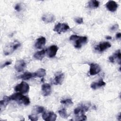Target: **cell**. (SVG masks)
Here are the masks:
<instances>
[{
	"label": "cell",
	"instance_id": "obj_10",
	"mask_svg": "<svg viewBox=\"0 0 121 121\" xmlns=\"http://www.w3.org/2000/svg\"><path fill=\"white\" fill-rule=\"evenodd\" d=\"M111 44L109 42H103L99 43L95 47V50L102 52L111 47Z\"/></svg>",
	"mask_w": 121,
	"mask_h": 121
},
{
	"label": "cell",
	"instance_id": "obj_11",
	"mask_svg": "<svg viewBox=\"0 0 121 121\" xmlns=\"http://www.w3.org/2000/svg\"><path fill=\"white\" fill-rule=\"evenodd\" d=\"M106 7L110 11L114 12L117 10L118 5L115 1L110 0L106 3Z\"/></svg>",
	"mask_w": 121,
	"mask_h": 121
},
{
	"label": "cell",
	"instance_id": "obj_19",
	"mask_svg": "<svg viewBox=\"0 0 121 121\" xmlns=\"http://www.w3.org/2000/svg\"><path fill=\"white\" fill-rule=\"evenodd\" d=\"M34 77H38V78H42L45 76L46 75V70L45 69L41 68L36 71L34 73Z\"/></svg>",
	"mask_w": 121,
	"mask_h": 121
},
{
	"label": "cell",
	"instance_id": "obj_18",
	"mask_svg": "<svg viewBox=\"0 0 121 121\" xmlns=\"http://www.w3.org/2000/svg\"><path fill=\"white\" fill-rule=\"evenodd\" d=\"M46 52V50H42L40 51H38L34 54V57L35 59L41 60L44 58Z\"/></svg>",
	"mask_w": 121,
	"mask_h": 121
},
{
	"label": "cell",
	"instance_id": "obj_7",
	"mask_svg": "<svg viewBox=\"0 0 121 121\" xmlns=\"http://www.w3.org/2000/svg\"><path fill=\"white\" fill-rule=\"evenodd\" d=\"M101 71L100 66L96 63H92L90 64L89 74L90 75H95L97 74Z\"/></svg>",
	"mask_w": 121,
	"mask_h": 121
},
{
	"label": "cell",
	"instance_id": "obj_23",
	"mask_svg": "<svg viewBox=\"0 0 121 121\" xmlns=\"http://www.w3.org/2000/svg\"><path fill=\"white\" fill-rule=\"evenodd\" d=\"M59 113L60 115L63 118H67L69 116V115L67 112L66 110L64 108L60 110L59 111Z\"/></svg>",
	"mask_w": 121,
	"mask_h": 121
},
{
	"label": "cell",
	"instance_id": "obj_33",
	"mask_svg": "<svg viewBox=\"0 0 121 121\" xmlns=\"http://www.w3.org/2000/svg\"><path fill=\"white\" fill-rule=\"evenodd\" d=\"M109 60L112 63H114L115 62L114 60V59H113V57L112 56H110L109 57Z\"/></svg>",
	"mask_w": 121,
	"mask_h": 121
},
{
	"label": "cell",
	"instance_id": "obj_2",
	"mask_svg": "<svg viewBox=\"0 0 121 121\" xmlns=\"http://www.w3.org/2000/svg\"><path fill=\"white\" fill-rule=\"evenodd\" d=\"M29 90V86L24 81H22L19 84L17 85L15 87V90L16 92H18L22 94L28 92Z\"/></svg>",
	"mask_w": 121,
	"mask_h": 121
},
{
	"label": "cell",
	"instance_id": "obj_8",
	"mask_svg": "<svg viewBox=\"0 0 121 121\" xmlns=\"http://www.w3.org/2000/svg\"><path fill=\"white\" fill-rule=\"evenodd\" d=\"M58 50V47L55 45H51L50 47L46 50L48 56L50 58H52L54 57Z\"/></svg>",
	"mask_w": 121,
	"mask_h": 121
},
{
	"label": "cell",
	"instance_id": "obj_3",
	"mask_svg": "<svg viewBox=\"0 0 121 121\" xmlns=\"http://www.w3.org/2000/svg\"><path fill=\"white\" fill-rule=\"evenodd\" d=\"M20 46V43L17 42H14L10 43L5 48L4 51V54L6 55L9 54L18 48Z\"/></svg>",
	"mask_w": 121,
	"mask_h": 121
},
{
	"label": "cell",
	"instance_id": "obj_20",
	"mask_svg": "<svg viewBox=\"0 0 121 121\" xmlns=\"http://www.w3.org/2000/svg\"><path fill=\"white\" fill-rule=\"evenodd\" d=\"M23 96V95H22V93L18 92V93L13 94V95L10 96V97L11 98V100H15L16 101H21Z\"/></svg>",
	"mask_w": 121,
	"mask_h": 121
},
{
	"label": "cell",
	"instance_id": "obj_21",
	"mask_svg": "<svg viewBox=\"0 0 121 121\" xmlns=\"http://www.w3.org/2000/svg\"><path fill=\"white\" fill-rule=\"evenodd\" d=\"M34 77V73H30L29 72H26L24 73L23 74L21 75L18 78H21L23 80H28Z\"/></svg>",
	"mask_w": 121,
	"mask_h": 121
},
{
	"label": "cell",
	"instance_id": "obj_24",
	"mask_svg": "<svg viewBox=\"0 0 121 121\" xmlns=\"http://www.w3.org/2000/svg\"><path fill=\"white\" fill-rule=\"evenodd\" d=\"M21 101L25 105H28L30 103V101L29 97L25 95H23V96L21 99Z\"/></svg>",
	"mask_w": 121,
	"mask_h": 121
},
{
	"label": "cell",
	"instance_id": "obj_31",
	"mask_svg": "<svg viewBox=\"0 0 121 121\" xmlns=\"http://www.w3.org/2000/svg\"><path fill=\"white\" fill-rule=\"evenodd\" d=\"M15 9L17 11H20L21 10V7L20 4H17L15 7Z\"/></svg>",
	"mask_w": 121,
	"mask_h": 121
},
{
	"label": "cell",
	"instance_id": "obj_14",
	"mask_svg": "<svg viewBox=\"0 0 121 121\" xmlns=\"http://www.w3.org/2000/svg\"><path fill=\"white\" fill-rule=\"evenodd\" d=\"M46 43V39L45 37L42 36L38 38L35 42V46L37 49H41L42 48L45 44Z\"/></svg>",
	"mask_w": 121,
	"mask_h": 121
},
{
	"label": "cell",
	"instance_id": "obj_4",
	"mask_svg": "<svg viewBox=\"0 0 121 121\" xmlns=\"http://www.w3.org/2000/svg\"><path fill=\"white\" fill-rule=\"evenodd\" d=\"M69 29V26L67 24L59 23L54 26V28H53V31L60 34L61 33L67 31Z\"/></svg>",
	"mask_w": 121,
	"mask_h": 121
},
{
	"label": "cell",
	"instance_id": "obj_9",
	"mask_svg": "<svg viewBox=\"0 0 121 121\" xmlns=\"http://www.w3.org/2000/svg\"><path fill=\"white\" fill-rule=\"evenodd\" d=\"M26 67V63L23 60H17L15 65V69L18 72H21L23 71Z\"/></svg>",
	"mask_w": 121,
	"mask_h": 121
},
{
	"label": "cell",
	"instance_id": "obj_1",
	"mask_svg": "<svg viewBox=\"0 0 121 121\" xmlns=\"http://www.w3.org/2000/svg\"><path fill=\"white\" fill-rule=\"evenodd\" d=\"M70 41H74V47L76 48L79 49L81 47L82 44H85L87 42V38L86 36H79L77 35H72L70 38Z\"/></svg>",
	"mask_w": 121,
	"mask_h": 121
},
{
	"label": "cell",
	"instance_id": "obj_36",
	"mask_svg": "<svg viewBox=\"0 0 121 121\" xmlns=\"http://www.w3.org/2000/svg\"><path fill=\"white\" fill-rule=\"evenodd\" d=\"M106 38L107 39L109 40V39H112V37L110 36H106Z\"/></svg>",
	"mask_w": 121,
	"mask_h": 121
},
{
	"label": "cell",
	"instance_id": "obj_15",
	"mask_svg": "<svg viewBox=\"0 0 121 121\" xmlns=\"http://www.w3.org/2000/svg\"><path fill=\"white\" fill-rule=\"evenodd\" d=\"M11 100V98L10 96H4L3 99L0 101V108L1 112L3 109H4L7 105L9 104V102Z\"/></svg>",
	"mask_w": 121,
	"mask_h": 121
},
{
	"label": "cell",
	"instance_id": "obj_32",
	"mask_svg": "<svg viewBox=\"0 0 121 121\" xmlns=\"http://www.w3.org/2000/svg\"><path fill=\"white\" fill-rule=\"evenodd\" d=\"M118 27H119L118 25L116 24V25L113 26L111 28V30H116L117 29H118Z\"/></svg>",
	"mask_w": 121,
	"mask_h": 121
},
{
	"label": "cell",
	"instance_id": "obj_35",
	"mask_svg": "<svg viewBox=\"0 0 121 121\" xmlns=\"http://www.w3.org/2000/svg\"><path fill=\"white\" fill-rule=\"evenodd\" d=\"M117 119H118L119 120H121V113H119V116H118Z\"/></svg>",
	"mask_w": 121,
	"mask_h": 121
},
{
	"label": "cell",
	"instance_id": "obj_5",
	"mask_svg": "<svg viewBox=\"0 0 121 121\" xmlns=\"http://www.w3.org/2000/svg\"><path fill=\"white\" fill-rule=\"evenodd\" d=\"M88 109H89L88 106H87L86 105L83 104V105H81L79 106V107L75 108L74 109V112L75 114L78 115V116H80L85 115L84 113L86 112L87 111Z\"/></svg>",
	"mask_w": 121,
	"mask_h": 121
},
{
	"label": "cell",
	"instance_id": "obj_34",
	"mask_svg": "<svg viewBox=\"0 0 121 121\" xmlns=\"http://www.w3.org/2000/svg\"><path fill=\"white\" fill-rule=\"evenodd\" d=\"M121 37V33H118L116 34V38L117 39L120 38Z\"/></svg>",
	"mask_w": 121,
	"mask_h": 121
},
{
	"label": "cell",
	"instance_id": "obj_17",
	"mask_svg": "<svg viewBox=\"0 0 121 121\" xmlns=\"http://www.w3.org/2000/svg\"><path fill=\"white\" fill-rule=\"evenodd\" d=\"M105 85H106V83L103 81V80L102 79H100L97 82H93L91 84L90 86L92 89L95 90V89H96L98 88H100L102 86H104Z\"/></svg>",
	"mask_w": 121,
	"mask_h": 121
},
{
	"label": "cell",
	"instance_id": "obj_13",
	"mask_svg": "<svg viewBox=\"0 0 121 121\" xmlns=\"http://www.w3.org/2000/svg\"><path fill=\"white\" fill-rule=\"evenodd\" d=\"M42 20L43 21L46 23H51L55 21V17L54 15L51 13H46L42 17Z\"/></svg>",
	"mask_w": 121,
	"mask_h": 121
},
{
	"label": "cell",
	"instance_id": "obj_22",
	"mask_svg": "<svg viewBox=\"0 0 121 121\" xmlns=\"http://www.w3.org/2000/svg\"><path fill=\"white\" fill-rule=\"evenodd\" d=\"M100 2L98 0H93L89 1L88 3V7L91 9H96L99 6Z\"/></svg>",
	"mask_w": 121,
	"mask_h": 121
},
{
	"label": "cell",
	"instance_id": "obj_25",
	"mask_svg": "<svg viewBox=\"0 0 121 121\" xmlns=\"http://www.w3.org/2000/svg\"><path fill=\"white\" fill-rule=\"evenodd\" d=\"M114 60L116 59H118V60H119V61H121V52H120V50H118V51H117L114 53V54H113V55L112 56Z\"/></svg>",
	"mask_w": 121,
	"mask_h": 121
},
{
	"label": "cell",
	"instance_id": "obj_26",
	"mask_svg": "<svg viewBox=\"0 0 121 121\" xmlns=\"http://www.w3.org/2000/svg\"><path fill=\"white\" fill-rule=\"evenodd\" d=\"M35 111L36 112V113H41L43 112L44 110V108L43 106H36L35 108Z\"/></svg>",
	"mask_w": 121,
	"mask_h": 121
},
{
	"label": "cell",
	"instance_id": "obj_6",
	"mask_svg": "<svg viewBox=\"0 0 121 121\" xmlns=\"http://www.w3.org/2000/svg\"><path fill=\"white\" fill-rule=\"evenodd\" d=\"M43 119L46 121H55L57 118V115L52 112H45L42 115Z\"/></svg>",
	"mask_w": 121,
	"mask_h": 121
},
{
	"label": "cell",
	"instance_id": "obj_30",
	"mask_svg": "<svg viewBox=\"0 0 121 121\" xmlns=\"http://www.w3.org/2000/svg\"><path fill=\"white\" fill-rule=\"evenodd\" d=\"M11 63H12V61H10V60L7 61H6L4 63H3V64H1V66H0V68H1V69H2V68H3L5 67H6V66H7L9 65Z\"/></svg>",
	"mask_w": 121,
	"mask_h": 121
},
{
	"label": "cell",
	"instance_id": "obj_27",
	"mask_svg": "<svg viewBox=\"0 0 121 121\" xmlns=\"http://www.w3.org/2000/svg\"><path fill=\"white\" fill-rule=\"evenodd\" d=\"M60 103L66 105H69L73 104L72 101L70 99H67L66 100H62L60 101Z\"/></svg>",
	"mask_w": 121,
	"mask_h": 121
},
{
	"label": "cell",
	"instance_id": "obj_16",
	"mask_svg": "<svg viewBox=\"0 0 121 121\" xmlns=\"http://www.w3.org/2000/svg\"><path fill=\"white\" fill-rule=\"evenodd\" d=\"M64 78V74L63 73H59L55 76L53 81V84L55 85H61Z\"/></svg>",
	"mask_w": 121,
	"mask_h": 121
},
{
	"label": "cell",
	"instance_id": "obj_28",
	"mask_svg": "<svg viewBox=\"0 0 121 121\" xmlns=\"http://www.w3.org/2000/svg\"><path fill=\"white\" fill-rule=\"evenodd\" d=\"M75 22L78 24H81L83 23V19L81 17H78L75 18Z\"/></svg>",
	"mask_w": 121,
	"mask_h": 121
},
{
	"label": "cell",
	"instance_id": "obj_29",
	"mask_svg": "<svg viewBox=\"0 0 121 121\" xmlns=\"http://www.w3.org/2000/svg\"><path fill=\"white\" fill-rule=\"evenodd\" d=\"M28 118L29 119H30L31 121H36L38 119V117L37 116H33L31 115L28 116Z\"/></svg>",
	"mask_w": 121,
	"mask_h": 121
},
{
	"label": "cell",
	"instance_id": "obj_12",
	"mask_svg": "<svg viewBox=\"0 0 121 121\" xmlns=\"http://www.w3.org/2000/svg\"><path fill=\"white\" fill-rule=\"evenodd\" d=\"M42 94L43 96H48L51 94L52 88L50 85L47 83L43 84L42 86Z\"/></svg>",
	"mask_w": 121,
	"mask_h": 121
}]
</instances>
